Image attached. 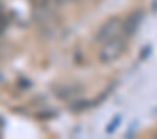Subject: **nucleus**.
<instances>
[{"label": "nucleus", "mask_w": 157, "mask_h": 139, "mask_svg": "<svg viewBox=\"0 0 157 139\" xmlns=\"http://www.w3.org/2000/svg\"><path fill=\"white\" fill-rule=\"evenodd\" d=\"M126 46H128L126 37L117 35V37L109 39V41H105V43L102 45V48H100V52H98V59H100L104 65H109V63H113V61H118V59L124 56Z\"/></svg>", "instance_id": "nucleus-1"}, {"label": "nucleus", "mask_w": 157, "mask_h": 139, "mask_svg": "<svg viewBox=\"0 0 157 139\" xmlns=\"http://www.w3.org/2000/svg\"><path fill=\"white\" fill-rule=\"evenodd\" d=\"M122 28H124V22H122L118 17H109V19H107L100 28H98V32H96L94 39H96L98 43H105V41H109V39H113V37L120 35Z\"/></svg>", "instance_id": "nucleus-2"}, {"label": "nucleus", "mask_w": 157, "mask_h": 139, "mask_svg": "<svg viewBox=\"0 0 157 139\" xmlns=\"http://www.w3.org/2000/svg\"><path fill=\"white\" fill-rule=\"evenodd\" d=\"M140 21H142V11H133V13L128 17V22H126V35H128V37H131V35L137 32Z\"/></svg>", "instance_id": "nucleus-3"}]
</instances>
